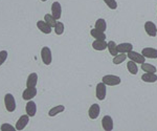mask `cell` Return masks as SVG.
I'll return each mask as SVG.
<instances>
[{
	"label": "cell",
	"instance_id": "cell-14",
	"mask_svg": "<svg viewBox=\"0 0 157 131\" xmlns=\"http://www.w3.org/2000/svg\"><path fill=\"white\" fill-rule=\"evenodd\" d=\"M37 27L39 29L40 32H42L43 34H46V35H49L52 33V27L50 26L44 21V20H39L37 22Z\"/></svg>",
	"mask_w": 157,
	"mask_h": 131
},
{
	"label": "cell",
	"instance_id": "cell-30",
	"mask_svg": "<svg viewBox=\"0 0 157 131\" xmlns=\"http://www.w3.org/2000/svg\"><path fill=\"white\" fill-rule=\"evenodd\" d=\"M7 56H9V54H7L6 50H1V52H0V66L6 61Z\"/></svg>",
	"mask_w": 157,
	"mask_h": 131
},
{
	"label": "cell",
	"instance_id": "cell-27",
	"mask_svg": "<svg viewBox=\"0 0 157 131\" xmlns=\"http://www.w3.org/2000/svg\"><path fill=\"white\" fill-rule=\"evenodd\" d=\"M54 29H55L56 35H58V36H61V35H63V33H64V31H65L64 23H63V22L58 21V22H57V24H56V26L54 27Z\"/></svg>",
	"mask_w": 157,
	"mask_h": 131
},
{
	"label": "cell",
	"instance_id": "cell-25",
	"mask_svg": "<svg viewBox=\"0 0 157 131\" xmlns=\"http://www.w3.org/2000/svg\"><path fill=\"white\" fill-rule=\"evenodd\" d=\"M127 58H128L127 54H118V55H116L115 57H113L112 63H113V64H115V65H120L124 61H125Z\"/></svg>",
	"mask_w": 157,
	"mask_h": 131
},
{
	"label": "cell",
	"instance_id": "cell-16",
	"mask_svg": "<svg viewBox=\"0 0 157 131\" xmlns=\"http://www.w3.org/2000/svg\"><path fill=\"white\" fill-rule=\"evenodd\" d=\"M92 48L98 52H103L107 48V42L106 40H94L92 42Z\"/></svg>",
	"mask_w": 157,
	"mask_h": 131
},
{
	"label": "cell",
	"instance_id": "cell-19",
	"mask_svg": "<svg viewBox=\"0 0 157 131\" xmlns=\"http://www.w3.org/2000/svg\"><path fill=\"white\" fill-rule=\"evenodd\" d=\"M141 80L146 83H155L157 82V75L152 72H145L141 75Z\"/></svg>",
	"mask_w": 157,
	"mask_h": 131
},
{
	"label": "cell",
	"instance_id": "cell-3",
	"mask_svg": "<svg viewBox=\"0 0 157 131\" xmlns=\"http://www.w3.org/2000/svg\"><path fill=\"white\" fill-rule=\"evenodd\" d=\"M107 95V85L105 83L101 82L97 85L95 88V97L98 101H104Z\"/></svg>",
	"mask_w": 157,
	"mask_h": 131
},
{
	"label": "cell",
	"instance_id": "cell-10",
	"mask_svg": "<svg viewBox=\"0 0 157 131\" xmlns=\"http://www.w3.org/2000/svg\"><path fill=\"white\" fill-rule=\"evenodd\" d=\"M101 113V106L98 104H92L88 109V117L91 120H95L98 118Z\"/></svg>",
	"mask_w": 157,
	"mask_h": 131
},
{
	"label": "cell",
	"instance_id": "cell-20",
	"mask_svg": "<svg viewBox=\"0 0 157 131\" xmlns=\"http://www.w3.org/2000/svg\"><path fill=\"white\" fill-rule=\"evenodd\" d=\"M94 29H98V31H102V32L107 31V22H106V20L104 18H98L97 21H95Z\"/></svg>",
	"mask_w": 157,
	"mask_h": 131
},
{
	"label": "cell",
	"instance_id": "cell-13",
	"mask_svg": "<svg viewBox=\"0 0 157 131\" xmlns=\"http://www.w3.org/2000/svg\"><path fill=\"white\" fill-rule=\"evenodd\" d=\"M25 111H26V114H29V117H35L37 113V105L36 103L33 100L27 101L26 106H25Z\"/></svg>",
	"mask_w": 157,
	"mask_h": 131
},
{
	"label": "cell",
	"instance_id": "cell-5",
	"mask_svg": "<svg viewBox=\"0 0 157 131\" xmlns=\"http://www.w3.org/2000/svg\"><path fill=\"white\" fill-rule=\"evenodd\" d=\"M127 56L131 61L137 63V64H143V63L146 62V58L143 56V54H139V52H134V50H131L130 52H128Z\"/></svg>",
	"mask_w": 157,
	"mask_h": 131
},
{
	"label": "cell",
	"instance_id": "cell-29",
	"mask_svg": "<svg viewBox=\"0 0 157 131\" xmlns=\"http://www.w3.org/2000/svg\"><path fill=\"white\" fill-rule=\"evenodd\" d=\"M0 129H1V131H9V130L13 131L16 129V127H14V126L9 124V123H4V124H2L0 126Z\"/></svg>",
	"mask_w": 157,
	"mask_h": 131
},
{
	"label": "cell",
	"instance_id": "cell-15",
	"mask_svg": "<svg viewBox=\"0 0 157 131\" xmlns=\"http://www.w3.org/2000/svg\"><path fill=\"white\" fill-rule=\"evenodd\" d=\"M117 50H118V54H128L131 50H133V45L132 43H129V42L120 43L117 44Z\"/></svg>",
	"mask_w": 157,
	"mask_h": 131
},
{
	"label": "cell",
	"instance_id": "cell-4",
	"mask_svg": "<svg viewBox=\"0 0 157 131\" xmlns=\"http://www.w3.org/2000/svg\"><path fill=\"white\" fill-rule=\"evenodd\" d=\"M41 59L42 62L45 65H50L52 62V49L48 46H44L41 49Z\"/></svg>",
	"mask_w": 157,
	"mask_h": 131
},
{
	"label": "cell",
	"instance_id": "cell-12",
	"mask_svg": "<svg viewBox=\"0 0 157 131\" xmlns=\"http://www.w3.org/2000/svg\"><path fill=\"white\" fill-rule=\"evenodd\" d=\"M141 54L146 59H157V48L154 47H145L141 50Z\"/></svg>",
	"mask_w": 157,
	"mask_h": 131
},
{
	"label": "cell",
	"instance_id": "cell-22",
	"mask_svg": "<svg viewBox=\"0 0 157 131\" xmlns=\"http://www.w3.org/2000/svg\"><path fill=\"white\" fill-rule=\"evenodd\" d=\"M127 69H128V71L130 72L131 75H137V72H138V66H137V63H135V62H133V61H129L127 63Z\"/></svg>",
	"mask_w": 157,
	"mask_h": 131
},
{
	"label": "cell",
	"instance_id": "cell-6",
	"mask_svg": "<svg viewBox=\"0 0 157 131\" xmlns=\"http://www.w3.org/2000/svg\"><path fill=\"white\" fill-rule=\"evenodd\" d=\"M102 127L105 131H112L114 128V122H113L112 117L105 115L102 119Z\"/></svg>",
	"mask_w": 157,
	"mask_h": 131
},
{
	"label": "cell",
	"instance_id": "cell-17",
	"mask_svg": "<svg viewBox=\"0 0 157 131\" xmlns=\"http://www.w3.org/2000/svg\"><path fill=\"white\" fill-rule=\"evenodd\" d=\"M38 84V75L36 72H32L26 80V87H36Z\"/></svg>",
	"mask_w": 157,
	"mask_h": 131
},
{
	"label": "cell",
	"instance_id": "cell-23",
	"mask_svg": "<svg viewBox=\"0 0 157 131\" xmlns=\"http://www.w3.org/2000/svg\"><path fill=\"white\" fill-rule=\"evenodd\" d=\"M65 110V106L64 105H58V106H55L52 107V109L48 111V115L49 117H56L57 114H59V113L63 112Z\"/></svg>",
	"mask_w": 157,
	"mask_h": 131
},
{
	"label": "cell",
	"instance_id": "cell-9",
	"mask_svg": "<svg viewBox=\"0 0 157 131\" xmlns=\"http://www.w3.org/2000/svg\"><path fill=\"white\" fill-rule=\"evenodd\" d=\"M52 15L56 20H59L61 18V16H62V6H61L60 2L55 1L52 4Z\"/></svg>",
	"mask_w": 157,
	"mask_h": 131
},
{
	"label": "cell",
	"instance_id": "cell-24",
	"mask_svg": "<svg viewBox=\"0 0 157 131\" xmlns=\"http://www.w3.org/2000/svg\"><path fill=\"white\" fill-rule=\"evenodd\" d=\"M141 70H144L145 72H152V74H156L157 68L156 66H154L153 64H150V63H143L141 64Z\"/></svg>",
	"mask_w": 157,
	"mask_h": 131
},
{
	"label": "cell",
	"instance_id": "cell-2",
	"mask_svg": "<svg viewBox=\"0 0 157 131\" xmlns=\"http://www.w3.org/2000/svg\"><path fill=\"white\" fill-rule=\"evenodd\" d=\"M4 105L9 112H13L16 109V100L12 94H6L4 95Z\"/></svg>",
	"mask_w": 157,
	"mask_h": 131
},
{
	"label": "cell",
	"instance_id": "cell-21",
	"mask_svg": "<svg viewBox=\"0 0 157 131\" xmlns=\"http://www.w3.org/2000/svg\"><path fill=\"white\" fill-rule=\"evenodd\" d=\"M107 48L110 52L111 56L115 57L116 55H118V50H117V44L114 41H109L107 42Z\"/></svg>",
	"mask_w": 157,
	"mask_h": 131
},
{
	"label": "cell",
	"instance_id": "cell-7",
	"mask_svg": "<svg viewBox=\"0 0 157 131\" xmlns=\"http://www.w3.org/2000/svg\"><path fill=\"white\" fill-rule=\"evenodd\" d=\"M145 31L149 37H156L157 36V26L154 22L147 21L145 23Z\"/></svg>",
	"mask_w": 157,
	"mask_h": 131
},
{
	"label": "cell",
	"instance_id": "cell-8",
	"mask_svg": "<svg viewBox=\"0 0 157 131\" xmlns=\"http://www.w3.org/2000/svg\"><path fill=\"white\" fill-rule=\"evenodd\" d=\"M38 94V90L36 87H26V89L22 94V99L25 101L33 100Z\"/></svg>",
	"mask_w": 157,
	"mask_h": 131
},
{
	"label": "cell",
	"instance_id": "cell-1",
	"mask_svg": "<svg viewBox=\"0 0 157 131\" xmlns=\"http://www.w3.org/2000/svg\"><path fill=\"white\" fill-rule=\"evenodd\" d=\"M102 82L105 83L107 86H117L121 83V77L115 75H106L102 78Z\"/></svg>",
	"mask_w": 157,
	"mask_h": 131
},
{
	"label": "cell",
	"instance_id": "cell-18",
	"mask_svg": "<svg viewBox=\"0 0 157 131\" xmlns=\"http://www.w3.org/2000/svg\"><path fill=\"white\" fill-rule=\"evenodd\" d=\"M90 35H91V37H93L95 40H106V38H107L105 32L98 31L97 29H90Z\"/></svg>",
	"mask_w": 157,
	"mask_h": 131
},
{
	"label": "cell",
	"instance_id": "cell-26",
	"mask_svg": "<svg viewBox=\"0 0 157 131\" xmlns=\"http://www.w3.org/2000/svg\"><path fill=\"white\" fill-rule=\"evenodd\" d=\"M44 21L46 22L48 25H50L52 27H55L56 24H57V22H58L57 20L54 18V16H52V14H46V15H45V16H44Z\"/></svg>",
	"mask_w": 157,
	"mask_h": 131
},
{
	"label": "cell",
	"instance_id": "cell-31",
	"mask_svg": "<svg viewBox=\"0 0 157 131\" xmlns=\"http://www.w3.org/2000/svg\"><path fill=\"white\" fill-rule=\"evenodd\" d=\"M42 2H45V1H47V0H41Z\"/></svg>",
	"mask_w": 157,
	"mask_h": 131
},
{
	"label": "cell",
	"instance_id": "cell-11",
	"mask_svg": "<svg viewBox=\"0 0 157 131\" xmlns=\"http://www.w3.org/2000/svg\"><path fill=\"white\" fill-rule=\"evenodd\" d=\"M29 114H23L19 118V120L16 123V130H23L27 124L29 123Z\"/></svg>",
	"mask_w": 157,
	"mask_h": 131
},
{
	"label": "cell",
	"instance_id": "cell-28",
	"mask_svg": "<svg viewBox=\"0 0 157 131\" xmlns=\"http://www.w3.org/2000/svg\"><path fill=\"white\" fill-rule=\"evenodd\" d=\"M105 2V4L107 6L110 10H116L117 9V1L116 0H103Z\"/></svg>",
	"mask_w": 157,
	"mask_h": 131
}]
</instances>
